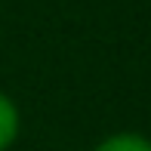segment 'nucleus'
<instances>
[{"label": "nucleus", "instance_id": "f257e3e1", "mask_svg": "<svg viewBox=\"0 0 151 151\" xmlns=\"http://www.w3.org/2000/svg\"><path fill=\"white\" fill-rule=\"evenodd\" d=\"M16 133H19V111H16V105L0 93V151L12 145Z\"/></svg>", "mask_w": 151, "mask_h": 151}, {"label": "nucleus", "instance_id": "f03ea898", "mask_svg": "<svg viewBox=\"0 0 151 151\" xmlns=\"http://www.w3.org/2000/svg\"><path fill=\"white\" fill-rule=\"evenodd\" d=\"M96 151H151V142L136 136V133H120V136L105 139Z\"/></svg>", "mask_w": 151, "mask_h": 151}]
</instances>
